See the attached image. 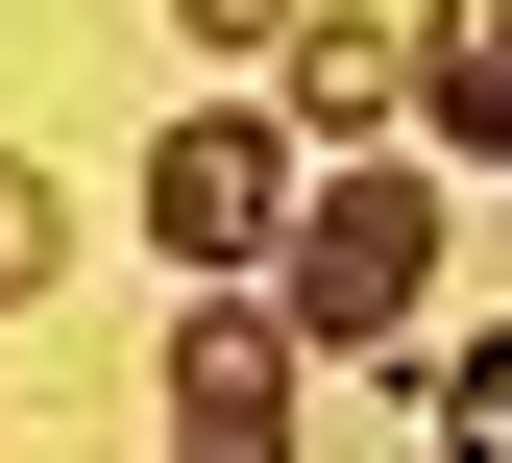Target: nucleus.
Here are the masks:
<instances>
[{
  "mask_svg": "<svg viewBox=\"0 0 512 463\" xmlns=\"http://www.w3.org/2000/svg\"><path fill=\"white\" fill-rule=\"evenodd\" d=\"M439 463H512V317H488L464 366H439Z\"/></svg>",
  "mask_w": 512,
  "mask_h": 463,
  "instance_id": "obj_7",
  "label": "nucleus"
},
{
  "mask_svg": "<svg viewBox=\"0 0 512 463\" xmlns=\"http://www.w3.org/2000/svg\"><path fill=\"white\" fill-rule=\"evenodd\" d=\"M49 269H74V195H49V171H25V147H0V317H25V293H49Z\"/></svg>",
  "mask_w": 512,
  "mask_h": 463,
  "instance_id": "obj_6",
  "label": "nucleus"
},
{
  "mask_svg": "<svg viewBox=\"0 0 512 463\" xmlns=\"http://www.w3.org/2000/svg\"><path fill=\"white\" fill-rule=\"evenodd\" d=\"M171 25H196V49H293L317 0H171Z\"/></svg>",
  "mask_w": 512,
  "mask_h": 463,
  "instance_id": "obj_8",
  "label": "nucleus"
},
{
  "mask_svg": "<svg viewBox=\"0 0 512 463\" xmlns=\"http://www.w3.org/2000/svg\"><path fill=\"white\" fill-rule=\"evenodd\" d=\"M171 463H293V317L269 293H196V317H171Z\"/></svg>",
  "mask_w": 512,
  "mask_h": 463,
  "instance_id": "obj_3",
  "label": "nucleus"
},
{
  "mask_svg": "<svg viewBox=\"0 0 512 463\" xmlns=\"http://www.w3.org/2000/svg\"><path fill=\"white\" fill-rule=\"evenodd\" d=\"M415 122L464 171H512V0H415Z\"/></svg>",
  "mask_w": 512,
  "mask_h": 463,
  "instance_id": "obj_4",
  "label": "nucleus"
},
{
  "mask_svg": "<svg viewBox=\"0 0 512 463\" xmlns=\"http://www.w3.org/2000/svg\"><path fill=\"white\" fill-rule=\"evenodd\" d=\"M293 195H317V171L269 147V122H220V98H196V122H147V244H171L196 293H220V269H269Z\"/></svg>",
  "mask_w": 512,
  "mask_h": 463,
  "instance_id": "obj_2",
  "label": "nucleus"
},
{
  "mask_svg": "<svg viewBox=\"0 0 512 463\" xmlns=\"http://www.w3.org/2000/svg\"><path fill=\"white\" fill-rule=\"evenodd\" d=\"M269 317H293V366L317 342H391V317H439V171H317L293 195V244H269Z\"/></svg>",
  "mask_w": 512,
  "mask_h": 463,
  "instance_id": "obj_1",
  "label": "nucleus"
},
{
  "mask_svg": "<svg viewBox=\"0 0 512 463\" xmlns=\"http://www.w3.org/2000/svg\"><path fill=\"white\" fill-rule=\"evenodd\" d=\"M293 122H366V147H391V122H415V74H391V25H293Z\"/></svg>",
  "mask_w": 512,
  "mask_h": 463,
  "instance_id": "obj_5",
  "label": "nucleus"
}]
</instances>
